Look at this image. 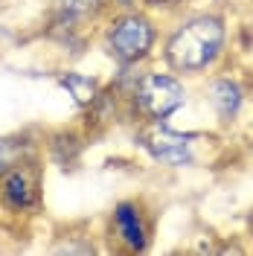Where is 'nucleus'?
<instances>
[{"mask_svg":"<svg viewBox=\"0 0 253 256\" xmlns=\"http://www.w3.org/2000/svg\"><path fill=\"white\" fill-rule=\"evenodd\" d=\"M114 230L116 236L126 242L131 250H142L146 248V227H142L140 212L131 207V204H120L114 212Z\"/></svg>","mask_w":253,"mask_h":256,"instance_id":"39448f33","label":"nucleus"},{"mask_svg":"<svg viewBox=\"0 0 253 256\" xmlns=\"http://www.w3.org/2000/svg\"><path fill=\"white\" fill-rule=\"evenodd\" d=\"M3 198H6L9 207H15V210L32 207L35 204V184H32V178L24 169L9 172L6 180H3Z\"/></svg>","mask_w":253,"mask_h":256,"instance_id":"423d86ee","label":"nucleus"},{"mask_svg":"<svg viewBox=\"0 0 253 256\" xmlns=\"http://www.w3.org/2000/svg\"><path fill=\"white\" fill-rule=\"evenodd\" d=\"M154 44V26L142 15H126L108 30V47L120 62H137Z\"/></svg>","mask_w":253,"mask_h":256,"instance_id":"7ed1b4c3","label":"nucleus"},{"mask_svg":"<svg viewBox=\"0 0 253 256\" xmlns=\"http://www.w3.org/2000/svg\"><path fill=\"white\" fill-rule=\"evenodd\" d=\"M142 146L152 152V158L166 166H186L192 163V137L174 134L169 128H152L142 134Z\"/></svg>","mask_w":253,"mask_h":256,"instance_id":"20e7f679","label":"nucleus"},{"mask_svg":"<svg viewBox=\"0 0 253 256\" xmlns=\"http://www.w3.org/2000/svg\"><path fill=\"white\" fill-rule=\"evenodd\" d=\"M210 102H212V108L218 111L222 120H230V116H236L238 105H242V90H238L236 82L222 79L210 88Z\"/></svg>","mask_w":253,"mask_h":256,"instance_id":"0eeeda50","label":"nucleus"},{"mask_svg":"<svg viewBox=\"0 0 253 256\" xmlns=\"http://www.w3.org/2000/svg\"><path fill=\"white\" fill-rule=\"evenodd\" d=\"M62 84L70 90V96H73L79 105H94L96 96H99L96 82L88 79V76H79V73H67V76H62Z\"/></svg>","mask_w":253,"mask_h":256,"instance_id":"6e6552de","label":"nucleus"},{"mask_svg":"<svg viewBox=\"0 0 253 256\" xmlns=\"http://www.w3.org/2000/svg\"><path fill=\"white\" fill-rule=\"evenodd\" d=\"M224 44V26L216 18H195L172 35L166 58L174 70H204Z\"/></svg>","mask_w":253,"mask_h":256,"instance_id":"f257e3e1","label":"nucleus"},{"mask_svg":"<svg viewBox=\"0 0 253 256\" xmlns=\"http://www.w3.org/2000/svg\"><path fill=\"white\" fill-rule=\"evenodd\" d=\"M122 3H131V0H122Z\"/></svg>","mask_w":253,"mask_h":256,"instance_id":"9d476101","label":"nucleus"},{"mask_svg":"<svg viewBox=\"0 0 253 256\" xmlns=\"http://www.w3.org/2000/svg\"><path fill=\"white\" fill-rule=\"evenodd\" d=\"M184 84L172 76H160V73H152V76H142L137 90H134V102H137V111L146 114V116H154V120H163L172 111H178L184 105Z\"/></svg>","mask_w":253,"mask_h":256,"instance_id":"f03ea898","label":"nucleus"},{"mask_svg":"<svg viewBox=\"0 0 253 256\" xmlns=\"http://www.w3.org/2000/svg\"><path fill=\"white\" fill-rule=\"evenodd\" d=\"M96 3L99 0H62L58 9H62V15L67 20H73V18H82V15H88L90 9H96Z\"/></svg>","mask_w":253,"mask_h":256,"instance_id":"1a4fd4ad","label":"nucleus"}]
</instances>
